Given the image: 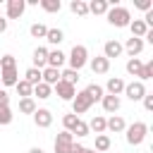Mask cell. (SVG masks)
<instances>
[{
  "instance_id": "e0dca14e",
  "label": "cell",
  "mask_w": 153,
  "mask_h": 153,
  "mask_svg": "<svg viewBox=\"0 0 153 153\" xmlns=\"http://www.w3.org/2000/svg\"><path fill=\"white\" fill-rule=\"evenodd\" d=\"M105 129H108V131L120 134V131H124V129H127V122H124L120 115H112L110 120H105Z\"/></svg>"
},
{
  "instance_id": "277c9868",
  "label": "cell",
  "mask_w": 153,
  "mask_h": 153,
  "mask_svg": "<svg viewBox=\"0 0 153 153\" xmlns=\"http://www.w3.org/2000/svg\"><path fill=\"white\" fill-rule=\"evenodd\" d=\"M93 103H91V98L86 96V91H76V96L72 98V112L79 117V115H84L88 108H91Z\"/></svg>"
},
{
  "instance_id": "3957f363",
  "label": "cell",
  "mask_w": 153,
  "mask_h": 153,
  "mask_svg": "<svg viewBox=\"0 0 153 153\" xmlns=\"http://www.w3.org/2000/svg\"><path fill=\"white\" fill-rule=\"evenodd\" d=\"M67 62H69V69H74V72H79L84 65H88V50H86V45H74L72 53H69V57H67Z\"/></svg>"
},
{
  "instance_id": "8992f818",
  "label": "cell",
  "mask_w": 153,
  "mask_h": 153,
  "mask_svg": "<svg viewBox=\"0 0 153 153\" xmlns=\"http://www.w3.org/2000/svg\"><path fill=\"white\" fill-rule=\"evenodd\" d=\"M129 100H141L148 91H146V86L141 84V81H131V84H124V91H122Z\"/></svg>"
},
{
  "instance_id": "f546056e",
  "label": "cell",
  "mask_w": 153,
  "mask_h": 153,
  "mask_svg": "<svg viewBox=\"0 0 153 153\" xmlns=\"http://www.w3.org/2000/svg\"><path fill=\"white\" fill-rule=\"evenodd\" d=\"M38 5H41L45 12H50V14L62 10V2H60V0H38Z\"/></svg>"
},
{
  "instance_id": "d6a6232c",
  "label": "cell",
  "mask_w": 153,
  "mask_h": 153,
  "mask_svg": "<svg viewBox=\"0 0 153 153\" xmlns=\"http://www.w3.org/2000/svg\"><path fill=\"white\" fill-rule=\"evenodd\" d=\"M148 79H153V60H151V62H143V67H141V72H139V81H141V84L148 81Z\"/></svg>"
},
{
  "instance_id": "d6986e66",
  "label": "cell",
  "mask_w": 153,
  "mask_h": 153,
  "mask_svg": "<svg viewBox=\"0 0 153 153\" xmlns=\"http://www.w3.org/2000/svg\"><path fill=\"white\" fill-rule=\"evenodd\" d=\"M100 103H103V110H105V112H117V110H120V105H122L120 96H103V98H100Z\"/></svg>"
},
{
  "instance_id": "484cf974",
  "label": "cell",
  "mask_w": 153,
  "mask_h": 153,
  "mask_svg": "<svg viewBox=\"0 0 153 153\" xmlns=\"http://www.w3.org/2000/svg\"><path fill=\"white\" fill-rule=\"evenodd\" d=\"M31 96H38L41 100H45V98H50V96H53V86H48V84H43V81H41V84H36V86H33V93H31Z\"/></svg>"
},
{
  "instance_id": "e575fe53",
  "label": "cell",
  "mask_w": 153,
  "mask_h": 153,
  "mask_svg": "<svg viewBox=\"0 0 153 153\" xmlns=\"http://www.w3.org/2000/svg\"><path fill=\"white\" fill-rule=\"evenodd\" d=\"M60 79H62V81H67V84H72V86H74V84H76V81H79V72H74V69H69V67H67V69H65V72H60Z\"/></svg>"
},
{
  "instance_id": "cb8c5ba5",
  "label": "cell",
  "mask_w": 153,
  "mask_h": 153,
  "mask_svg": "<svg viewBox=\"0 0 153 153\" xmlns=\"http://www.w3.org/2000/svg\"><path fill=\"white\" fill-rule=\"evenodd\" d=\"M88 131H96V136H98V134H105V117H103V115H96V117L88 122Z\"/></svg>"
},
{
  "instance_id": "d4e9b609",
  "label": "cell",
  "mask_w": 153,
  "mask_h": 153,
  "mask_svg": "<svg viewBox=\"0 0 153 153\" xmlns=\"http://www.w3.org/2000/svg\"><path fill=\"white\" fill-rule=\"evenodd\" d=\"M14 88H17L19 98H31V93H33V86H31L29 81H24V79H19V81L14 84Z\"/></svg>"
},
{
  "instance_id": "c3c4849f",
  "label": "cell",
  "mask_w": 153,
  "mask_h": 153,
  "mask_svg": "<svg viewBox=\"0 0 153 153\" xmlns=\"http://www.w3.org/2000/svg\"><path fill=\"white\" fill-rule=\"evenodd\" d=\"M0 17H2V14H0Z\"/></svg>"
},
{
  "instance_id": "5bb4252c",
  "label": "cell",
  "mask_w": 153,
  "mask_h": 153,
  "mask_svg": "<svg viewBox=\"0 0 153 153\" xmlns=\"http://www.w3.org/2000/svg\"><path fill=\"white\" fill-rule=\"evenodd\" d=\"M65 60H67V55L57 48V50H48V67H53V69H60L62 65H65Z\"/></svg>"
},
{
  "instance_id": "8fae6325",
  "label": "cell",
  "mask_w": 153,
  "mask_h": 153,
  "mask_svg": "<svg viewBox=\"0 0 153 153\" xmlns=\"http://www.w3.org/2000/svg\"><path fill=\"white\" fill-rule=\"evenodd\" d=\"M122 50H127L129 53V57H139L141 55V50H143V38H127V43L122 45Z\"/></svg>"
},
{
  "instance_id": "30bf717a",
  "label": "cell",
  "mask_w": 153,
  "mask_h": 153,
  "mask_svg": "<svg viewBox=\"0 0 153 153\" xmlns=\"http://www.w3.org/2000/svg\"><path fill=\"white\" fill-rule=\"evenodd\" d=\"M53 88H55V93H57V96H60L62 100H72V98L76 96V88H74L72 84H67V81H62V79H60V81H57V84H55Z\"/></svg>"
},
{
  "instance_id": "603a6c76",
  "label": "cell",
  "mask_w": 153,
  "mask_h": 153,
  "mask_svg": "<svg viewBox=\"0 0 153 153\" xmlns=\"http://www.w3.org/2000/svg\"><path fill=\"white\" fill-rule=\"evenodd\" d=\"M36 110H38V105H36L33 98H19V112H24V115H33Z\"/></svg>"
},
{
  "instance_id": "60d3db41",
  "label": "cell",
  "mask_w": 153,
  "mask_h": 153,
  "mask_svg": "<svg viewBox=\"0 0 153 153\" xmlns=\"http://www.w3.org/2000/svg\"><path fill=\"white\" fill-rule=\"evenodd\" d=\"M141 100H143V108H146V110L151 112V110H153V93H146V96H143Z\"/></svg>"
},
{
  "instance_id": "bcb514c9",
  "label": "cell",
  "mask_w": 153,
  "mask_h": 153,
  "mask_svg": "<svg viewBox=\"0 0 153 153\" xmlns=\"http://www.w3.org/2000/svg\"><path fill=\"white\" fill-rule=\"evenodd\" d=\"M84 153H98V151H93V148H86V151H84Z\"/></svg>"
},
{
  "instance_id": "4dcf8cb0",
  "label": "cell",
  "mask_w": 153,
  "mask_h": 153,
  "mask_svg": "<svg viewBox=\"0 0 153 153\" xmlns=\"http://www.w3.org/2000/svg\"><path fill=\"white\" fill-rule=\"evenodd\" d=\"M141 67H143V62H141L139 57H129V60H127V72H129L131 76H139Z\"/></svg>"
},
{
  "instance_id": "9c48e42d",
  "label": "cell",
  "mask_w": 153,
  "mask_h": 153,
  "mask_svg": "<svg viewBox=\"0 0 153 153\" xmlns=\"http://www.w3.org/2000/svg\"><path fill=\"white\" fill-rule=\"evenodd\" d=\"M26 10V0H7V19H19Z\"/></svg>"
},
{
  "instance_id": "ac0fdd59",
  "label": "cell",
  "mask_w": 153,
  "mask_h": 153,
  "mask_svg": "<svg viewBox=\"0 0 153 153\" xmlns=\"http://www.w3.org/2000/svg\"><path fill=\"white\" fill-rule=\"evenodd\" d=\"M105 88H108V96H120L124 91V81L120 76H110L108 84H105Z\"/></svg>"
},
{
  "instance_id": "44dd1931",
  "label": "cell",
  "mask_w": 153,
  "mask_h": 153,
  "mask_svg": "<svg viewBox=\"0 0 153 153\" xmlns=\"http://www.w3.org/2000/svg\"><path fill=\"white\" fill-rule=\"evenodd\" d=\"M129 29H131V36H134V38H143L146 31H148V26L143 24V19H134V22L129 24Z\"/></svg>"
},
{
  "instance_id": "52a82bcc",
  "label": "cell",
  "mask_w": 153,
  "mask_h": 153,
  "mask_svg": "<svg viewBox=\"0 0 153 153\" xmlns=\"http://www.w3.org/2000/svg\"><path fill=\"white\" fill-rule=\"evenodd\" d=\"M33 124L41 127V129H48V127L53 124V112H50L48 108H38V110L33 112Z\"/></svg>"
},
{
  "instance_id": "2e32d148",
  "label": "cell",
  "mask_w": 153,
  "mask_h": 153,
  "mask_svg": "<svg viewBox=\"0 0 153 153\" xmlns=\"http://www.w3.org/2000/svg\"><path fill=\"white\" fill-rule=\"evenodd\" d=\"M41 81L48 84V86H55V84L60 81V69H53V67L41 69Z\"/></svg>"
},
{
  "instance_id": "4fadbf2b",
  "label": "cell",
  "mask_w": 153,
  "mask_h": 153,
  "mask_svg": "<svg viewBox=\"0 0 153 153\" xmlns=\"http://www.w3.org/2000/svg\"><path fill=\"white\" fill-rule=\"evenodd\" d=\"M33 67L36 69H45L48 67V48H43V45H38L36 50H33Z\"/></svg>"
},
{
  "instance_id": "ee69618b",
  "label": "cell",
  "mask_w": 153,
  "mask_h": 153,
  "mask_svg": "<svg viewBox=\"0 0 153 153\" xmlns=\"http://www.w3.org/2000/svg\"><path fill=\"white\" fill-rule=\"evenodd\" d=\"M5 31H7V19L0 17V33H5Z\"/></svg>"
},
{
  "instance_id": "ba28073f",
  "label": "cell",
  "mask_w": 153,
  "mask_h": 153,
  "mask_svg": "<svg viewBox=\"0 0 153 153\" xmlns=\"http://www.w3.org/2000/svg\"><path fill=\"white\" fill-rule=\"evenodd\" d=\"M88 67H91L93 74H108L110 72V60H105L103 55H96V57L88 60Z\"/></svg>"
},
{
  "instance_id": "836d02e7",
  "label": "cell",
  "mask_w": 153,
  "mask_h": 153,
  "mask_svg": "<svg viewBox=\"0 0 153 153\" xmlns=\"http://www.w3.org/2000/svg\"><path fill=\"white\" fill-rule=\"evenodd\" d=\"M31 36L33 38H45V33H48V26L45 24H41V22H36V24H31Z\"/></svg>"
},
{
  "instance_id": "74e56055",
  "label": "cell",
  "mask_w": 153,
  "mask_h": 153,
  "mask_svg": "<svg viewBox=\"0 0 153 153\" xmlns=\"http://www.w3.org/2000/svg\"><path fill=\"white\" fill-rule=\"evenodd\" d=\"M76 120H79V117H76L74 112H69V115H65V117H62V124H65V131H69V134H72V129H74V124H76Z\"/></svg>"
},
{
  "instance_id": "5b68a950",
  "label": "cell",
  "mask_w": 153,
  "mask_h": 153,
  "mask_svg": "<svg viewBox=\"0 0 153 153\" xmlns=\"http://www.w3.org/2000/svg\"><path fill=\"white\" fill-rule=\"evenodd\" d=\"M72 146H74V136H72L69 131H60V134L55 136V143H53L55 153H69Z\"/></svg>"
},
{
  "instance_id": "7dc6e473",
  "label": "cell",
  "mask_w": 153,
  "mask_h": 153,
  "mask_svg": "<svg viewBox=\"0 0 153 153\" xmlns=\"http://www.w3.org/2000/svg\"><path fill=\"white\" fill-rule=\"evenodd\" d=\"M0 84H2V81H0Z\"/></svg>"
},
{
  "instance_id": "4316f807",
  "label": "cell",
  "mask_w": 153,
  "mask_h": 153,
  "mask_svg": "<svg viewBox=\"0 0 153 153\" xmlns=\"http://www.w3.org/2000/svg\"><path fill=\"white\" fill-rule=\"evenodd\" d=\"M69 10H72L74 14H79V17H86V14H88V5H86L84 0H72V2H69Z\"/></svg>"
},
{
  "instance_id": "1f68e13d",
  "label": "cell",
  "mask_w": 153,
  "mask_h": 153,
  "mask_svg": "<svg viewBox=\"0 0 153 153\" xmlns=\"http://www.w3.org/2000/svg\"><path fill=\"white\" fill-rule=\"evenodd\" d=\"M108 148H110V136H108V134H98V136H96V148H93V151L105 153Z\"/></svg>"
},
{
  "instance_id": "6da1fadb",
  "label": "cell",
  "mask_w": 153,
  "mask_h": 153,
  "mask_svg": "<svg viewBox=\"0 0 153 153\" xmlns=\"http://www.w3.org/2000/svg\"><path fill=\"white\" fill-rule=\"evenodd\" d=\"M105 17H108V22H110L112 26H117V29H124V26L131 24V14H129V10L122 7V5H112Z\"/></svg>"
},
{
  "instance_id": "f1b7e54d",
  "label": "cell",
  "mask_w": 153,
  "mask_h": 153,
  "mask_svg": "<svg viewBox=\"0 0 153 153\" xmlns=\"http://www.w3.org/2000/svg\"><path fill=\"white\" fill-rule=\"evenodd\" d=\"M24 81H29L31 86L41 84V69H36V67H29V69L24 72Z\"/></svg>"
},
{
  "instance_id": "7c38bea8",
  "label": "cell",
  "mask_w": 153,
  "mask_h": 153,
  "mask_svg": "<svg viewBox=\"0 0 153 153\" xmlns=\"http://www.w3.org/2000/svg\"><path fill=\"white\" fill-rule=\"evenodd\" d=\"M124 50H122V43L120 41H108L105 45H103V57L105 60H112V57H120Z\"/></svg>"
},
{
  "instance_id": "b9f144b4",
  "label": "cell",
  "mask_w": 153,
  "mask_h": 153,
  "mask_svg": "<svg viewBox=\"0 0 153 153\" xmlns=\"http://www.w3.org/2000/svg\"><path fill=\"white\" fill-rule=\"evenodd\" d=\"M0 105H10V93L5 88H0Z\"/></svg>"
},
{
  "instance_id": "f6af8a7d",
  "label": "cell",
  "mask_w": 153,
  "mask_h": 153,
  "mask_svg": "<svg viewBox=\"0 0 153 153\" xmlns=\"http://www.w3.org/2000/svg\"><path fill=\"white\" fill-rule=\"evenodd\" d=\"M29 153H43V148H38V146H33V148H31Z\"/></svg>"
},
{
  "instance_id": "ab89813d",
  "label": "cell",
  "mask_w": 153,
  "mask_h": 153,
  "mask_svg": "<svg viewBox=\"0 0 153 153\" xmlns=\"http://www.w3.org/2000/svg\"><path fill=\"white\" fill-rule=\"evenodd\" d=\"M134 7H139V10L148 12V10H153V2H151V0H134Z\"/></svg>"
},
{
  "instance_id": "f35d334b",
  "label": "cell",
  "mask_w": 153,
  "mask_h": 153,
  "mask_svg": "<svg viewBox=\"0 0 153 153\" xmlns=\"http://www.w3.org/2000/svg\"><path fill=\"white\" fill-rule=\"evenodd\" d=\"M12 110H10V105H0V124H10L12 122Z\"/></svg>"
},
{
  "instance_id": "8d00e7d4",
  "label": "cell",
  "mask_w": 153,
  "mask_h": 153,
  "mask_svg": "<svg viewBox=\"0 0 153 153\" xmlns=\"http://www.w3.org/2000/svg\"><path fill=\"white\" fill-rule=\"evenodd\" d=\"M17 67V57L14 55H2L0 57V69H12Z\"/></svg>"
},
{
  "instance_id": "7a4b0ae2",
  "label": "cell",
  "mask_w": 153,
  "mask_h": 153,
  "mask_svg": "<svg viewBox=\"0 0 153 153\" xmlns=\"http://www.w3.org/2000/svg\"><path fill=\"white\" fill-rule=\"evenodd\" d=\"M124 131H127V143L129 146H141L143 139H146V134H148V124L146 122H134Z\"/></svg>"
},
{
  "instance_id": "7402d4cb",
  "label": "cell",
  "mask_w": 153,
  "mask_h": 153,
  "mask_svg": "<svg viewBox=\"0 0 153 153\" xmlns=\"http://www.w3.org/2000/svg\"><path fill=\"white\" fill-rule=\"evenodd\" d=\"M84 91H86V96L91 98V103H96V100H100V98L105 96V91H103V86H98V84H88V86H86Z\"/></svg>"
},
{
  "instance_id": "d590c367",
  "label": "cell",
  "mask_w": 153,
  "mask_h": 153,
  "mask_svg": "<svg viewBox=\"0 0 153 153\" xmlns=\"http://www.w3.org/2000/svg\"><path fill=\"white\" fill-rule=\"evenodd\" d=\"M88 136L91 131H88V124L84 122V120H76V124H74V129H72V136Z\"/></svg>"
},
{
  "instance_id": "7bdbcfd3",
  "label": "cell",
  "mask_w": 153,
  "mask_h": 153,
  "mask_svg": "<svg viewBox=\"0 0 153 153\" xmlns=\"http://www.w3.org/2000/svg\"><path fill=\"white\" fill-rule=\"evenodd\" d=\"M84 151H86V148H84L81 143H76V141H74V146L69 148V153H84Z\"/></svg>"
},
{
  "instance_id": "83f0119b",
  "label": "cell",
  "mask_w": 153,
  "mask_h": 153,
  "mask_svg": "<svg viewBox=\"0 0 153 153\" xmlns=\"http://www.w3.org/2000/svg\"><path fill=\"white\" fill-rule=\"evenodd\" d=\"M45 41H48V43H53V45H60V43L65 41V33H62L60 29H48V33H45Z\"/></svg>"
},
{
  "instance_id": "9a60e30c",
  "label": "cell",
  "mask_w": 153,
  "mask_h": 153,
  "mask_svg": "<svg viewBox=\"0 0 153 153\" xmlns=\"http://www.w3.org/2000/svg\"><path fill=\"white\" fill-rule=\"evenodd\" d=\"M0 81H2V86H14V84L19 81L17 67H12V69H0Z\"/></svg>"
},
{
  "instance_id": "ffe728a7",
  "label": "cell",
  "mask_w": 153,
  "mask_h": 153,
  "mask_svg": "<svg viewBox=\"0 0 153 153\" xmlns=\"http://www.w3.org/2000/svg\"><path fill=\"white\" fill-rule=\"evenodd\" d=\"M86 5H88V12H91V14H108V10H110L108 0H91V2H86Z\"/></svg>"
}]
</instances>
